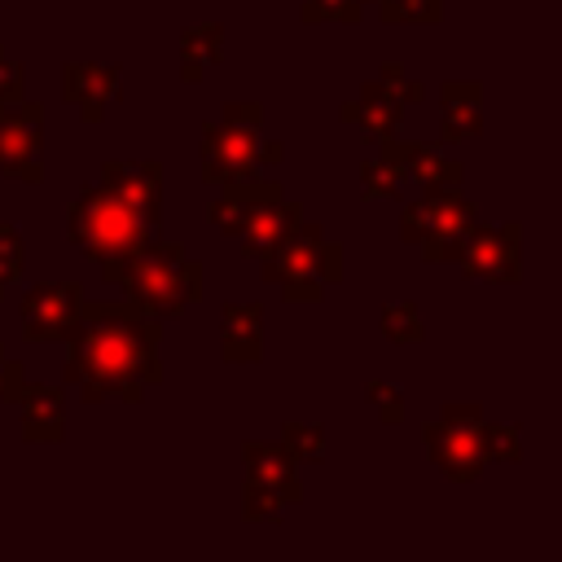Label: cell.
<instances>
[{
	"mask_svg": "<svg viewBox=\"0 0 562 562\" xmlns=\"http://www.w3.org/2000/svg\"><path fill=\"white\" fill-rule=\"evenodd\" d=\"M162 321L136 303H88L79 307L75 329L66 334V382L83 404L127 400L140 404L145 386L162 378Z\"/></svg>",
	"mask_w": 562,
	"mask_h": 562,
	"instance_id": "obj_1",
	"label": "cell"
},
{
	"mask_svg": "<svg viewBox=\"0 0 562 562\" xmlns=\"http://www.w3.org/2000/svg\"><path fill=\"white\" fill-rule=\"evenodd\" d=\"M66 237L101 268L105 281H119L123 268H127V259L136 250H145V241L154 237V224H145L105 184H88L66 206Z\"/></svg>",
	"mask_w": 562,
	"mask_h": 562,
	"instance_id": "obj_2",
	"label": "cell"
},
{
	"mask_svg": "<svg viewBox=\"0 0 562 562\" xmlns=\"http://www.w3.org/2000/svg\"><path fill=\"white\" fill-rule=\"evenodd\" d=\"M119 285L127 290V299L136 307H145L158 321H176L189 303L202 299V263L184 255L180 241L167 237H149L145 250H136L119 277Z\"/></svg>",
	"mask_w": 562,
	"mask_h": 562,
	"instance_id": "obj_3",
	"label": "cell"
},
{
	"mask_svg": "<svg viewBox=\"0 0 562 562\" xmlns=\"http://www.w3.org/2000/svg\"><path fill=\"white\" fill-rule=\"evenodd\" d=\"M263 281L281 285L285 303H321L325 285L342 281V246L325 237L316 220H299L263 259Z\"/></svg>",
	"mask_w": 562,
	"mask_h": 562,
	"instance_id": "obj_4",
	"label": "cell"
},
{
	"mask_svg": "<svg viewBox=\"0 0 562 562\" xmlns=\"http://www.w3.org/2000/svg\"><path fill=\"white\" fill-rule=\"evenodd\" d=\"M474 224L479 206L461 198V189H422V198L400 211V237L422 246V259L430 263H452Z\"/></svg>",
	"mask_w": 562,
	"mask_h": 562,
	"instance_id": "obj_5",
	"label": "cell"
},
{
	"mask_svg": "<svg viewBox=\"0 0 562 562\" xmlns=\"http://www.w3.org/2000/svg\"><path fill=\"white\" fill-rule=\"evenodd\" d=\"M202 180L206 184H241L255 180L263 167V140L259 127H241V123H202Z\"/></svg>",
	"mask_w": 562,
	"mask_h": 562,
	"instance_id": "obj_6",
	"label": "cell"
},
{
	"mask_svg": "<svg viewBox=\"0 0 562 562\" xmlns=\"http://www.w3.org/2000/svg\"><path fill=\"white\" fill-rule=\"evenodd\" d=\"M465 268V277L487 281V285H514L522 277V224L505 220V224H474L457 250V259Z\"/></svg>",
	"mask_w": 562,
	"mask_h": 562,
	"instance_id": "obj_7",
	"label": "cell"
},
{
	"mask_svg": "<svg viewBox=\"0 0 562 562\" xmlns=\"http://www.w3.org/2000/svg\"><path fill=\"white\" fill-rule=\"evenodd\" d=\"M83 307V285L79 281H48L31 285L18 303V325L26 342H66Z\"/></svg>",
	"mask_w": 562,
	"mask_h": 562,
	"instance_id": "obj_8",
	"label": "cell"
},
{
	"mask_svg": "<svg viewBox=\"0 0 562 562\" xmlns=\"http://www.w3.org/2000/svg\"><path fill=\"white\" fill-rule=\"evenodd\" d=\"M0 171L40 184L44 180V105L18 101L0 114Z\"/></svg>",
	"mask_w": 562,
	"mask_h": 562,
	"instance_id": "obj_9",
	"label": "cell"
},
{
	"mask_svg": "<svg viewBox=\"0 0 562 562\" xmlns=\"http://www.w3.org/2000/svg\"><path fill=\"white\" fill-rule=\"evenodd\" d=\"M303 220V206L294 202V198H285L281 193V184L277 180H268L263 189H259V198L250 202V211H246V220L237 224V250H241V259H263L294 224Z\"/></svg>",
	"mask_w": 562,
	"mask_h": 562,
	"instance_id": "obj_10",
	"label": "cell"
},
{
	"mask_svg": "<svg viewBox=\"0 0 562 562\" xmlns=\"http://www.w3.org/2000/svg\"><path fill=\"white\" fill-rule=\"evenodd\" d=\"M426 452L430 461L452 479V483H470L483 474L487 465V448H483V422L470 426H452V422H430L426 426Z\"/></svg>",
	"mask_w": 562,
	"mask_h": 562,
	"instance_id": "obj_11",
	"label": "cell"
},
{
	"mask_svg": "<svg viewBox=\"0 0 562 562\" xmlns=\"http://www.w3.org/2000/svg\"><path fill=\"white\" fill-rule=\"evenodd\" d=\"M101 184L114 198H123L145 224L158 228V220H162V162H154V158H145V162L110 158V162H101Z\"/></svg>",
	"mask_w": 562,
	"mask_h": 562,
	"instance_id": "obj_12",
	"label": "cell"
},
{
	"mask_svg": "<svg viewBox=\"0 0 562 562\" xmlns=\"http://www.w3.org/2000/svg\"><path fill=\"white\" fill-rule=\"evenodd\" d=\"M61 97L79 110L83 123H101L105 105L123 97V75L119 66H97V61H66L61 66Z\"/></svg>",
	"mask_w": 562,
	"mask_h": 562,
	"instance_id": "obj_13",
	"label": "cell"
},
{
	"mask_svg": "<svg viewBox=\"0 0 562 562\" xmlns=\"http://www.w3.org/2000/svg\"><path fill=\"white\" fill-rule=\"evenodd\" d=\"M382 154L400 167L404 180H413L417 189H461L465 167L457 158H448L435 145H408V140H382Z\"/></svg>",
	"mask_w": 562,
	"mask_h": 562,
	"instance_id": "obj_14",
	"label": "cell"
},
{
	"mask_svg": "<svg viewBox=\"0 0 562 562\" xmlns=\"http://www.w3.org/2000/svg\"><path fill=\"white\" fill-rule=\"evenodd\" d=\"M338 119L351 123V127H360L364 140L382 145V140H391V136L400 132V123H404V101H400L382 79H373V83L360 88L356 101H347V105L338 110Z\"/></svg>",
	"mask_w": 562,
	"mask_h": 562,
	"instance_id": "obj_15",
	"label": "cell"
},
{
	"mask_svg": "<svg viewBox=\"0 0 562 562\" xmlns=\"http://www.w3.org/2000/svg\"><path fill=\"white\" fill-rule=\"evenodd\" d=\"M294 465H299V461L285 452V443H263V439L241 443V470H246V483L268 487V492L285 496L290 505L303 501V483H299Z\"/></svg>",
	"mask_w": 562,
	"mask_h": 562,
	"instance_id": "obj_16",
	"label": "cell"
},
{
	"mask_svg": "<svg viewBox=\"0 0 562 562\" xmlns=\"http://www.w3.org/2000/svg\"><path fill=\"white\" fill-rule=\"evenodd\" d=\"M220 356L228 364H259L263 360V307L228 299L220 307Z\"/></svg>",
	"mask_w": 562,
	"mask_h": 562,
	"instance_id": "obj_17",
	"label": "cell"
},
{
	"mask_svg": "<svg viewBox=\"0 0 562 562\" xmlns=\"http://www.w3.org/2000/svg\"><path fill=\"white\" fill-rule=\"evenodd\" d=\"M479 132H483V83L479 79L439 83V136L457 145V140H474Z\"/></svg>",
	"mask_w": 562,
	"mask_h": 562,
	"instance_id": "obj_18",
	"label": "cell"
},
{
	"mask_svg": "<svg viewBox=\"0 0 562 562\" xmlns=\"http://www.w3.org/2000/svg\"><path fill=\"white\" fill-rule=\"evenodd\" d=\"M18 404H22V439H31V443H61V435H66V404H61L57 386L26 382Z\"/></svg>",
	"mask_w": 562,
	"mask_h": 562,
	"instance_id": "obj_19",
	"label": "cell"
},
{
	"mask_svg": "<svg viewBox=\"0 0 562 562\" xmlns=\"http://www.w3.org/2000/svg\"><path fill=\"white\" fill-rule=\"evenodd\" d=\"M224 61V26L220 22H198L180 31V79L198 83L211 66Z\"/></svg>",
	"mask_w": 562,
	"mask_h": 562,
	"instance_id": "obj_20",
	"label": "cell"
},
{
	"mask_svg": "<svg viewBox=\"0 0 562 562\" xmlns=\"http://www.w3.org/2000/svg\"><path fill=\"white\" fill-rule=\"evenodd\" d=\"M378 329H382V338H386V342H395V347H417V342L426 338L422 312H417L408 299H400V303H386V307H382V321H378Z\"/></svg>",
	"mask_w": 562,
	"mask_h": 562,
	"instance_id": "obj_21",
	"label": "cell"
},
{
	"mask_svg": "<svg viewBox=\"0 0 562 562\" xmlns=\"http://www.w3.org/2000/svg\"><path fill=\"white\" fill-rule=\"evenodd\" d=\"M400 167L386 158V154H378V158H369L364 167H360V198L364 202H386V198H400Z\"/></svg>",
	"mask_w": 562,
	"mask_h": 562,
	"instance_id": "obj_22",
	"label": "cell"
},
{
	"mask_svg": "<svg viewBox=\"0 0 562 562\" xmlns=\"http://www.w3.org/2000/svg\"><path fill=\"white\" fill-rule=\"evenodd\" d=\"M281 443H285V452H290L294 461H312V465L325 461V430L312 426V422H290V426L281 430Z\"/></svg>",
	"mask_w": 562,
	"mask_h": 562,
	"instance_id": "obj_23",
	"label": "cell"
},
{
	"mask_svg": "<svg viewBox=\"0 0 562 562\" xmlns=\"http://www.w3.org/2000/svg\"><path fill=\"white\" fill-rule=\"evenodd\" d=\"M483 448L487 461H522V430L514 422H483Z\"/></svg>",
	"mask_w": 562,
	"mask_h": 562,
	"instance_id": "obj_24",
	"label": "cell"
},
{
	"mask_svg": "<svg viewBox=\"0 0 562 562\" xmlns=\"http://www.w3.org/2000/svg\"><path fill=\"white\" fill-rule=\"evenodd\" d=\"M382 22H426L435 26L443 18V0H378Z\"/></svg>",
	"mask_w": 562,
	"mask_h": 562,
	"instance_id": "obj_25",
	"label": "cell"
},
{
	"mask_svg": "<svg viewBox=\"0 0 562 562\" xmlns=\"http://www.w3.org/2000/svg\"><path fill=\"white\" fill-rule=\"evenodd\" d=\"M285 505H290L285 496H277L268 487H255V483H241V518L246 522H272V518H281Z\"/></svg>",
	"mask_w": 562,
	"mask_h": 562,
	"instance_id": "obj_26",
	"label": "cell"
},
{
	"mask_svg": "<svg viewBox=\"0 0 562 562\" xmlns=\"http://www.w3.org/2000/svg\"><path fill=\"white\" fill-rule=\"evenodd\" d=\"M22 263H26V246H22L18 228L9 220H0V299H4L9 281L22 277Z\"/></svg>",
	"mask_w": 562,
	"mask_h": 562,
	"instance_id": "obj_27",
	"label": "cell"
},
{
	"mask_svg": "<svg viewBox=\"0 0 562 562\" xmlns=\"http://www.w3.org/2000/svg\"><path fill=\"white\" fill-rule=\"evenodd\" d=\"M364 395H369V404L378 408V422H386V426L404 422V395H400V386H395V382L373 378V382L364 386Z\"/></svg>",
	"mask_w": 562,
	"mask_h": 562,
	"instance_id": "obj_28",
	"label": "cell"
},
{
	"mask_svg": "<svg viewBox=\"0 0 562 562\" xmlns=\"http://www.w3.org/2000/svg\"><path fill=\"white\" fill-rule=\"evenodd\" d=\"M360 0H303V22H360Z\"/></svg>",
	"mask_w": 562,
	"mask_h": 562,
	"instance_id": "obj_29",
	"label": "cell"
},
{
	"mask_svg": "<svg viewBox=\"0 0 562 562\" xmlns=\"http://www.w3.org/2000/svg\"><path fill=\"white\" fill-rule=\"evenodd\" d=\"M404 105H413V101H426V83L422 79H408V70L400 66V61H382V75H378Z\"/></svg>",
	"mask_w": 562,
	"mask_h": 562,
	"instance_id": "obj_30",
	"label": "cell"
},
{
	"mask_svg": "<svg viewBox=\"0 0 562 562\" xmlns=\"http://www.w3.org/2000/svg\"><path fill=\"white\" fill-rule=\"evenodd\" d=\"M22 88H26V70L0 48V114L22 101Z\"/></svg>",
	"mask_w": 562,
	"mask_h": 562,
	"instance_id": "obj_31",
	"label": "cell"
},
{
	"mask_svg": "<svg viewBox=\"0 0 562 562\" xmlns=\"http://www.w3.org/2000/svg\"><path fill=\"white\" fill-rule=\"evenodd\" d=\"M224 123H241V127H259L263 123V105L259 101H224Z\"/></svg>",
	"mask_w": 562,
	"mask_h": 562,
	"instance_id": "obj_32",
	"label": "cell"
},
{
	"mask_svg": "<svg viewBox=\"0 0 562 562\" xmlns=\"http://www.w3.org/2000/svg\"><path fill=\"white\" fill-rule=\"evenodd\" d=\"M439 417L452 422V426H470V422H483V404L479 400H448Z\"/></svg>",
	"mask_w": 562,
	"mask_h": 562,
	"instance_id": "obj_33",
	"label": "cell"
},
{
	"mask_svg": "<svg viewBox=\"0 0 562 562\" xmlns=\"http://www.w3.org/2000/svg\"><path fill=\"white\" fill-rule=\"evenodd\" d=\"M373 4H378V0H373Z\"/></svg>",
	"mask_w": 562,
	"mask_h": 562,
	"instance_id": "obj_34",
	"label": "cell"
}]
</instances>
